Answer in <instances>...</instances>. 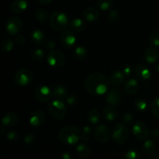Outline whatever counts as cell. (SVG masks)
<instances>
[{
    "label": "cell",
    "mask_w": 159,
    "mask_h": 159,
    "mask_svg": "<svg viewBox=\"0 0 159 159\" xmlns=\"http://www.w3.org/2000/svg\"><path fill=\"white\" fill-rule=\"evenodd\" d=\"M139 89V83L135 79H130L124 84V90L129 95L136 94Z\"/></svg>",
    "instance_id": "obj_18"
},
{
    "label": "cell",
    "mask_w": 159,
    "mask_h": 159,
    "mask_svg": "<svg viewBox=\"0 0 159 159\" xmlns=\"http://www.w3.org/2000/svg\"><path fill=\"white\" fill-rule=\"evenodd\" d=\"M113 1L112 0H97L96 5L98 8L102 11L109 10L113 6Z\"/></svg>",
    "instance_id": "obj_30"
},
{
    "label": "cell",
    "mask_w": 159,
    "mask_h": 159,
    "mask_svg": "<svg viewBox=\"0 0 159 159\" xmlns=\"http://www.w3.org/2000/svg\"><path fill=\"white\" fill-rule=\"evenodd\" d=\"M70 27L75 32H82L85 30L86 24L82 19L75 18L70 23Z\"/></svg>",
    "instance_id": "obj_23"
},
{
    "label": "cell",
    "mask_w": 159,
    "mask_h": 159,
    "mask_svg": "<svg viewBox=\"0 0 159 159\" xmlns=\"http://www.w3.org/2000/svg\"><path fill=\"white\" fill-rule=\"evenodd\" d=\"M135 73H136L137 77L141 80L147 81L151 78L150 70L148 68L147 66L142 65V64H139L137 65L136 68H135Z\"/></svg>",
    "instance_id": "obj_15"
},
{
    "label": "cell",
    "mask_w": 159,
    "mask_h": 159,
    "mask_svg": "<svg viewBox=\"0 0 159 159\" xmlns=\"http://www.w3.org/2000/svg\"><path fill=\"white\" fill-rule=\"evenodd\" d=\"M33 75L31 71L27 68L19 70L15 75V82L16 85L21 87H26L32 82Z\"/></svg>",
    "instance_id": "obj_7"
},
{
    "label": "cell",
    "mask_w": 159,
    "mask_h": 159,
    "mask_svg": "<svg viewBox=\"0 0 159 159\" xmlns=\"http://www.w3.org/2000/svg\"><path fill=\"white\" fill-rule=\"evenodd\" d=\"M148 159H155V158H148Z\"/></svg>",
    "instance_id": "obj_51"
},
{
    "label": "cell",
    "mask_w": 159,
    "mask_h": 159,
    "mask_svg": "<svg viewBox=\"0 0 159 159\" xmlns=\"http://www.w3.org/2000/svg\"><path fill=\"white\" fill-rule=\"evenodd\" d=\"M83 16L85 17V20L89 23L94 22L97 20L99 17V12L96 8L93 6H89L85 8L83 11Z\"/></svg>",
    "instance_id": "obj_17"
},
{
    "label": "cell",
    "mask_w": 159,
    "mask_h": 159,
    "mask_svg": "<svg viewBox=\"0 0 159 159\" xmlns=\"http://www.w3.org/2000/svg\"><path fill=\"white\" fill-rule=\"evenodd\" d=\"M113 139L116 144H123L127 142L129 138V130L124 123H120L114 127L112 133Z\"/></svg>",
    "instance_id": "obj_5"
},
{
    "label": "cell",
    "mask_w": 159,
    "mask_h": 159,
    "mask_svg": "<svg viewBox=\"0 0 159 159\" xmlns=\"http://www.w3.org/2000/svg\"><path fill=\"white\" fill-rule=\"evenodd\" d=\"M76 152H77L78 155H80L82 158H89L91 155L90 148L87 144H84V143L78 145L77 148H76Z\"/></svg>",
    "instance_id": "obj_26"
},
{
    "label": "cell",
    "mask_w": 159,
    "mask_h": 159,
    "mask_svg": "<svg viewBox=\"0 0 159 159\" xmlns=\"http://www.w3.org/2000/svg\"><path fill=\"white\" fill-rule=\"evenodd\" d=\"M155 70H156L157 72L159 73V65H158V66L155 67Z\"/></svg>",
    "instance_id": "obj_50"
},
{
    "label": "cell",
    "mask_w": 159,
    "mask_h": 159,
    "mask_svg": "<svg viewBox=\"0 0 159 159\" xmlns=\"http://www.w3.org/2000/svg\"><path fill=\"white\" fill-rule=\"evenodd\" d=\"M36 1H37L38 3H40V4L48 5V4H49V3L51 2L52 0H36Z\"/></svg>",
    "instance_id": "obj_49"
},
{
    "label": "cell",
    "mask_w": 159,
    "mask_h": 159,
    "mask_svg": "<svg viewBox=\"0 0 159 159\" xmlns=\"http://www.w3.org/2000/svg\"><path fill=\"white\" fill-rule=\"evenodd\" d=\"M101 118V113L97 109H92L88 113V120L91 124H96Z\"/></svg>",
    "instance_id": "obj_27"
},
{
    "label": "cell",
    "mask_w": 159,
    "mask_h": 159,
    "mask_svg": "<svg viewBox=\"0 0 159 159\" xmlns=\"http://www.w3.org/2000/svg\"><path fill=\"white\" fill-rule=\"evenodd\" d=\"M15 40L17 44L23 45L25 43V42H26V38L24 37V36L21 35V34H18V35H16V37Z\"/></svg>",
    "instance_id": "obj_44"
},
{
    "label": "cell",
    "mask_w": 159,
    "mask_h": 159,
    "mask_svg": "<svg viewBox=\"0 0 159 159\" xmlns=\"http://www.w3.org/2000/svg\"><path fill=\"white\" fill-rule=\"evenodd\" d=\"M14 43L11 39L6 38L3 40L1 43V49L2 51L4 52H9V51H12L13 48Z\"/></svg>",
    "instance_id": "obj_33"
},
{
    "label": "cell",
    "mask_w": 159,
    "mask_h": 159,
    "mask_svg": "<svg viewBox=\"0 0 159 159\" xmlns=\"http://www.w3.org/2000/svg\"><path fill=\"white\" fill-rule=\"evenodd\" d=\"M121 71L124 73L125 76H130V75H131V68L129 66H127H127H124V68H122V71Z\"/></svg>",
    "instance_id": "obj_45"
},
{
    "label": "cell",
    "mask_w": 159,
    "mask_h": 159,
    "mask_svg": "<svg viewBox=\"0 0 159 159\" xmlns=\"http://www.w3.org/2000/svg\"><path fill=\"white\" fill-rule=\"evenodd\" d=\"M47 61L52 68H59L65 63V57L63 53L58 50H52L47 56Z\"/></svg>",
    "instance_id": "obj_6"
},
{
    "label": "cell",
    "mask_w": 159,
    "mask_h": 159,
    "mask_svg": "<svg viewBox=\"0 0 159 159\" xmlns=\"http://www.w3.org/2000/svg\"><path fill=\"white\" fill-rule=\"evenodd\" d=\"M151 136L153 138H158L159 137V129L158 128H153L151 130Z\"/></svg>",
    "instance_id": "obj_47"
},
{
    "label": "cell",
    "mask_w": 159,
    "mask_h": 159,
    "mask_svg": "<svg viewBox=\"0 0 159 159\" xmlns=\"http://www.w3.org/2000/svg\"><path fill=\"white\" fill-rule=\"evenodd\" d=\"M125 75L121 71H116L113 72L110 76V80L111 82L114 85H120L124 83Z\"/></svg>",
    "instance_id": "obj_25"
},
{
    "label": "cell",
    "mask_w": 159,
    "mask_h": 159,
    "mask_svg": "<svg viewBox=\"0 0 159 159\" xmlns=\"http://www.w3.org/2000/svg\"><path fill=\"white\" fill-rule=\"evenodd\" d=\"M66 102L69 106H73L77 102V97L75 95H70L66 97Z\"/></svg>",
    "instance_id": "obj_43"
},
{
    "label": "cell",
    "mask_w": 159,
    "mask_h": 159,
    "mask_svg": "<svg viewBox=\"0 0 159 159\" xmlns=\"http://www.w3.org/2000/svg\"><path fill=\"white\" fill-rule=\"evenodd\" d=\"M110 87V82L104 75L101 73H92L85 80V88L93 96L105 94Z\"/></svg>",
    "instance_id": "obj_1"
},
{
    "label": "cell",
    "mask_w": 159,
    "mask_h": 159,
    "mask_svg": "<svg viewBox=\"0 0 159 159\" xmlns=\"http://www.w3.org/2000/svg\"><path fill=\"white\" fill-rule=\"evenodd\" d=\"M94 137L97 141L105 144L110 138V130L107 126L99 125L95 128Z\"/></svg>",
    "instance_id": "obj_11"
},
{
    "label": "cell",
    "mask_w": 159,
    "mask_h": 159,
    "mask_svg": "<svg viewBox=\"0 0 159 159\" xmlns=\"http://www.w3.org/2000/svg\"><path fill=\"white\" fill-rule=\"evenodd\" d=\"M133 119H134V116L132 113H124V114L123 115V117H122L123 123H124L125 124H130V123H132Z\"/></svg>",
    "instance_id": "obj_42"
},
{
    "label": "cell",
    "mask_w": 159,
    "mask_h": 159,
    "mask_svg": "<svg viewBox=\"0 0 159 159\" xmlns=\"http://www.w3.org/2000/svg\"><path fill=\"white\" fill-rule=\"evenodd\" d=\"M22 28H23V22L21 19L17 16L9 18L6 25V31L11 36L18 35Z\"/></svg>",
    "instance_id": "obj_8"
},
{
    "label": "cell",
    "mask_w": 159,
    "mask_h": 159,
    "mask_svg": "<svg viewBox=\"0 0 159 159\" xmlns=\"http://www.w3.org/2000/svg\"><path fill=\"white\" fill-rule=\"evenodd\" d=\"M55 46H56V43L53 40H50L47 42V44H46L47 48H48V49L51 50V51L54 50V48H55Z\"/></svg>",
    "instance_id": "obj_46"
},
{
    "label": "cell",
    "mask_w": 159,
    "mask_h": 159,
    "mask_svg": "<svg viewBox=\"0 0 159 159\" xmlns=\"http://www.w3.org/2000/svg\"><path fill=\"white\" fill-rule=\"evenodd\" d=\"M36 19L40 23H44L48 20V13L43 9H38L36 12Z\"/></svg>",
    "instance_id": "obj_32"
},
{
    "label": "cell",
    "mask_w": 159,
    "mask_h": 159,
    "mask_svg": "<svg viewBox=\"0 0 159 159\" xmlns=\"http://www.w3.org/2000/svg\"><path fill=\"white\" fill-rule=\"evenodd\" d=\"M43 55H44V51L40 48H37L33 51L31 53V58L34 61H40L43 58Z\"/></svg>",
    "instance_id": "obj_36"
},
{
    "label": "cell",
    "mask_w": 159,
    "mask_h": 159,
    "mask_svg": "<svg viewBox=\"0 0 159 159\" xmlns=\"http://www.w3.org/2000/svg\"><path fill=\"white\" fill-rule=\"evenodd\" d=\"M144 58L148 63L153 64L156 62L159 58V53L156 49L153 48H146L144 53Z\"/></svg>",
    "instance_id": "obj_20"
},
{
    "label": "cell",
    "mask_w": 159,
    "mask_h": 159,
    "mask_svg": "<svg viewBox=\"0 0 159 159\" xmlns=\"http://www.w3.org/2000/svg\"><path fill=\"white\" fill-rule=\"evenodd\" d=\"M124 159H140L141 158V154L138 150L135 149H130L127 151L124 155Z\"/></svg>",
    "instance_id": "obj_34"
},
{
    "label": "cell",
    "mask_w": 159,
    "mask_h": 159,
    "mask_svg": "<svg viewBox=\"0 0 159 159\" xmlns=\"http://www.w3.org/2000/svg\"><path fill=\"white\" fill-rule=\"evenodd\" d=\"M48 108L51 116L56 120H62L68 112L66 104L60 99H56L50 102Z\"/></svg>",
    "instance_id": "obj_4"
},
{
    "label": "cell",
    "mask_w": 159,
    "mask_h": 159,
    "mask_svg": "<svg viewBox=\"0 0 159 159\" xmlns=\"http://www.w3.org/2000/svg\"><path fill=\"white\" fill-rule=\"evenodd\" d=\"M60 41L65 48H71L76 42V37L71 31H64L60 36Z\"/></svg>",
    "instance_id": "obj_13"
},
{
    "label": "cell",
    "mask_w": 159,
    "mask_h": 159,
    "mask_svg": "<svg viewBox=\"0 0 159 159\" xmlns=\"http://www.w3.org/2000/svg\"><path fill=\"white\" fill-rule=\"evenodd\" d=\"M121 99V92L118 89H112L107 95L106 101L112 106H117Z\"/></svg>",
    "instance_id": "obj_14"
},
{
    "label": "cell",
    "mask_w": 159,
    "mask_h": 159,
    "mask_svg": "<svg viewBox=\"0 0 159 159\" xmlns=\"http://www.w3.org/2000/svg\"><path fill=\"white\" fill-rule=\"evenodd\" d=\"M18 120V116L16 113H12V112H9V113H6L2 117V124L4 127H14V126H16L17 124Z\"/></svg>",
    "instance_id": "obj_16"
},
{
    "label": "cell",
    "mask_w": 159,
    "mask_h": 159,
    "mask_svg": "<svg viewBox=\"0 0 159 159\" xmlns=\"http://www.w3.org/2000/svg\"><path fill=\"white\" fill-rule=\"evenodd\" d=\"M45 121V113L42 110H37L33 112L30 118V124L34 128L40 127Z\"/></svg>",
    "instance_id": "obj_12"
},
{
    "label": "cell",
    "mask_w": 159,
    "mask_h": 159,
    "mask_svg": "<svg viewBox=\"0 0 159 159\" xmlns=\"http://www.w3.org/2000/svg\"><path fill=\"white\" fill-rule=\"evenodd\" d=\"M34 95L37 100L41 102H47L52 98L53 91L47 85H40L36 88Z\"/></svg>",
    "instance_id": "obj_9"
},
{
    "label": "cell",
    "mask_w": 159,
    "mask_h": 159,
    "mask_svg": "<svg viewBox=\"0 0 159 159\" xmlns=\"http://www.w3.org/2000/svg\"><path fill=\"white\" fill-rule=\"evenodd\" d=\"M102 115L107 121H113L117 116V112L113 106L109 105L103 109Z\"/></svg>",
    "instance_id": "obj_21"
},
{
    "label": "cell",
    "mask_w": 159,
    "mask_h": 159,
    "mask_svg": "<svg viewBox=\"0 0 159 159\" xmlns=\"http://www.w3.org/2000/svg\"><path fill=\"white\" fill-rule=\"evenodd\" d=\"M132 133L135 138L139 141L145 140L149 135V130L145 124L143 122H137L132 127Z\"/></svg>",
    "instance_id": "obj_10"
},
{
    "label": "cell",
    "mask_w": 159,
    "mask_h": 159,
    "mask_svg": "<svg viewBox=\"0 0 159 159\" xmlns=\"http://www.w3.org/2000/svg\"><path fill=\"white\" fill-rule=\"evenodd\" d=\"M61 158L62 159H71L72 157H71V155L69 153V152H64L61 155Z\"/></svg>",
    "instance_id": "obj_48"
},
{
    "label": "cell",
    "mask_w": 159,
    "mask_h": 159,
    "mask_svg": "<svg viewBox=\"0 0 159 159\" xmlns=\"http://www.w3.org/2000/svg\"><path fill=\"white\" fill-rule=\"evenodd\" d=\"M119 19V13L116 10L113 9L110 10V12L108 14V20L112 23H115Z\"/></svg>",
    "instance_id": "obj_39"
},
{
    "label": "cell",
    "mask_w": 159,
    "mask_h": 159,
    "mask_svg": "<svg viewBox=\"0 0 159 159\" xmlns=\"http://www.w3.org/2000/svg\"><path fill=\"white\" fill-rule=\"evenodd\" d=\"M59 140L66 144H75L81 139V133L74 126H65L62 127L58 134Z\"/></svg>",
    "instance_id": "obj_2"
},
{
    "label": "cell",
    "mask_w": 159,
    "mask_h": 159,
    "mask_svg": "<svg viewBox=\"0 0 159 159\" xmlns=\"http://www.w3.org/2000/svg\"><path fill=\"white\" fill-rule=\"evenodd\" d=\"M6 138L9 140V141H17L20 139V136H19V134L16 131H14V130H10L6 134Z\"/></svg>",
    "instance_id": "obj_40"
},
{
    "label": "cell",
    "mask_w": 159,
    "mask_h": 159,
    "mask_svg": "<svg viewBox=\"0 0 159 159\" xmlns=\"http://www.w3.org/2000/svg\"><path fill=\"white\" fill-rule=\"evenodd\" d=\"M150 43H152L153 46L158 47L159 46V30L155 31V32L152 33L150 36Z\"/></svg>",
    "instance_id": "obj_38"
},
{
    "label": "cell",
    "mask_w": 159,
    "mask_h": 159,
    "mask_svg": "<svg viewBox=\"0 0 159 159\" xmlns=\"http://www.w3.org/2000/svg\"><path fill=\"white\" fill-rule=\"evenodd\" d=\"M156 149V144L152 140H148L143 145V151L146 155H151Z\"/></svg>",
    "instance_id": "obj_28"
},
{
    "label": "cell",
    "mask_w": 159,
    "mask_h": 159,
    "mask_svg": "<svg viewBox=\"0 0 159 159\" xmlns=\"http://www.w3.org/2000/svg\"><path fill=\"white\" fill-rule=\"evenodd\" d=\"M68 24H69L68 18L65 12L56 11L51 15L50 19V25L54 30H64L68 27Z\"/></svg>",
    "instance_id": "obj_3"
},
{
    "label": "cell",
    "mask_w": 159,
    "mask_h": 159,
    "mask_svg": "<svg viewBox=\"0 0 159 159\" xmlns=\"http://www.w3.org/2000/svg\"><path fill=\"white\" fill-rule=\"evenodd\" d=\"M92 133V128L89 126H85L82 129L81 131V140L83 141H87L89 140L90 135Z\"/></svg>",
    "instance_id": "obj_35"
},
{
    "label": "cell",
    "mask_w": 159,
    "mask_h": 159,
    "mask_svg": "<svg viewBox=\"0 0 159 159\" xmlns=\"http://www.w3.org/2000/svg\"><path fill=\"white\" fill-rule=\"evenodd\" d=\"M53 96L57 99H65L68 96V90L64 85H57L53 89Z\"/></svg>",
    "instance_id": "obj_24"
},
{
    "label": "cell",
    "mask_w": 159,
    "mask_h": 159,
    "mask_svg": "<svg viewBox=\"0 0 159 159\" xmlns=\"http://www.w3.org/2000/svg\"><path fill=\"white\" fill-rule=\"evenodd\" d=\"M134 107L138 111L144 112L148 110V103L144 99H138L135 100Z\"/></svg>",
    "instance_id": "obj_31"
},
{
    "label": "cell",
    "mask_w": 159,
    "mask_h": 159,
    "mask_svg": "<svg viewBox=\"0 0 159 159\" xmlns=\"http://www.w3.org/2000/svg\"><path fill=\"white\" fill-rule=\"evenodd\" d=\"M28 7L26 0H14L11 5V10L16 14H20L26 11Z\"/></svg>",
    "instance_id": "obj_19"
},
{
    "label": "cell",
    "mask_w": 159,
    "mask_h": 159,
    "mask_svg": "<svg viewBox=\"0 0 159 159\" xmlns=\"http://www.w3.org/2000/svg\"><path fill=\"white\" fill-rule=\"evenodd\" d=\"M74 55L78 60L82 61L88 56V52L84 47H77L74 50Z\"/></svg>",
    "instance_id": "obj_29"
},
{
    "label": "cell",
    "mask_w": 159,
    "mask_h": 159,
    "mask_svg": "<svg viewBox=\"0 0 159 159\" xmlns=\"http://www.w3.org/2000/svg\"><path fill=\"white\" fill-rule=\"evenodd\" d=\"M36 141V136L33 133H30L26 135V137L24 138V142L26 143V144H33Z\"/></svg>",
    "instance_id": "obj_41"
},
{
    "label": "cell",
    "mask_w": 159,
    "mask_h": 159,
    "mask_svg": "<svg viewBox=\"0 0 159 159\" xmlns=\"http://www.w3.org/2000/svg\"><path fill=\"white\" fill-rule=\"evenodd\" d=\"M30 40L35 44H41L45 40L44 34L39 29L34 30L30 33Z\"/></svg>",
    "instance_id": "obj_22"
},
{
    "label": "cell",
    "mask_w": 159,
    "mask_h": 159,
    "mask_svg": "<svg viewBox=\"0 0 159 159\" xmlns=\"http://www.w3.org/2000/svg\"><path fill=\"white\" fill-rule=\"evenodd\" d=\"M151 110L156 117L159 118V97L153 99L151 104Z\"/></svg>",
    "instance_id": "obj_37"
}]
</instances>
